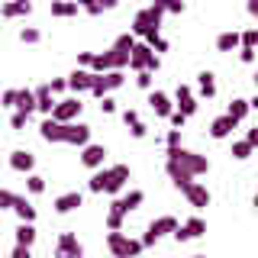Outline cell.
Returning <instances> with one entry per match:
<instances>
[{
  "label": "cell",
  "instance_id": "5bb4252c",
  "mask_svg": "<svg viewBox=\"0 0 258 258\" xmlns=\"http://www.w3.org/2000/svg\"><path fill=\"white\" fill-rule=\"evenodd\" d=\"M68 87L75 94H91V87H94V71H84V68H75L68 75Z\"/></svg>",
  "mask_w": 258,
  "mask_h": 258
},
{
  "label": "cell",
  "instance_id": "7dc6e473",
  "mask_svg": "<svg viewBox=\"0 0 258 258\" xmlns=\"http://www.w3.org/2000/svg\"><path fill=\"white\" fill-rule=\"evenodd\" d=\"M123 123H126L129 129H133L136 123H139V113H136V110H123Z\"/></svg>",
  "mask_w": 258,
  "mask_h": 258
},
{
  "label": "cell",
  "instance_id": "6f0895ef",
  "mask_svg": "<svg viewBox=\"0 0 258 258\" xmlns=\"http://www.w3.org/2000/svg\"><path fill=\"white\" fill-rule=\"evenodd\" d=\"M255 207H258V194H255Z\"/></svg>",
  "mask_w": 258,
  "mask_h": 258
},
{
  "label": "cell",
  "instance_id": "8fae6325",
  "mask_svg": "<svg viewBox=\"0 0 258 258\" xmlns=\"http://www.w3.org/2000/svg\"><path fill=\"white\" fill-rule=\"evenodd\" d=\"M84 255V245L78 242L75 232H61L58 245H55V258H81Z\"/></svg>",
  "mask_w": 258,
  "mask_h": 258
},
{
  "label": "cell",
  "instance_id": "7c38bea8",
  "mask_svg": "<svg viewBox=\"0 0 258 258\" xmlns=\"http://www.w3.org/2000/svg\"><path fill=\"white\" fill-rule=\"evenodd\" d=\"M103 158H107V149H103V145H84V149H81V165L84 168H91V171H100L103 168Z\"/></svg>",
  "mask_w": 258,
  "mask_h": 258
},
{
  "label": "cell",
  "instance_id": "b9f144b4",
  "mask_svg": "<svg viewBox=\"0 0 258 258\" xmlns=\"http://www.w3.org/2000/svg\"><path fill=\"white\" fill-rule=\"evenodd\" d=\"M136 84H139L142 91L152 94V75H149V71H139V75H136Z\"/></svg>",
  "mask_w": 258,
  "mask_h": 258
},
{
  "label": "cell",
  "instance_id": "4dcf8cb0",
  "mask_svg": "<svg viewBox=\"0 0 258 258\" xmlns=\"http://www.w3.org/2000/svg\"><path fill=\"white\" fill-rule=\"evenodd\" d=\"M145 45H149L155 55H158V52H168V39L161 36V32H152V36H145Z\"/></svg>",
  "mask_w": 258,
  "mask_h": 258
},
{
  "label": "cell",
  "instance_id": "f907efd6",
  "mask_svg": "<svg viewBox=\"0 0 258 258\" xmlns=\"http://www.w3.org/2000/svg\"><path fill=\"white\" fill-rule=\"evenodd\" d=\"M239 58L245 61V64H252L255 61V48H239Z\"/></svg>",
  "mask_w": 258,
  "mask_h": 258
},
{
  "label": "cell",
  "instance_id": "cb8c5ba5",
  "mask_svg": "<svg viewBox=\"0 0 258 258\" xmlns=\"http://www.w3.org/2000/svg\"><path fill=\"white\" fill-rule=\"evenodd\" d=\"M216 48H220V52H232V48H242V32H220V36H216Z\"/></svg>",
  "mask_w": 258,
  "mask_h": 258
},
{
  "label": "cell",
  "instance_id": "9a60e30c",
  "mask_svg": "<svg viewBox=\"0 0 258 258\" xmlns=\"http://www.w3.org/2000/svg\"><path fill=\"white\" fill-rule=\"evenodd\" d=\"M142 200H145V194H142V190H129V194H123V197L113 200L110 210H116V213H123V216H126L129 210H136V207L142 204Z\"/></svg>",
  "mask_w": 258,
  "mask_h": 258
},
{
  "label": "cell",
  "instance_id": "d6986e66",
  "mask_svg": "<svg viewBox=\"0 0 258 258\" xmlns=\"http://www.w3.org/2000/svg\"><path fill=\"white\" fill-rule=\"evenodd\" d=\"M149 103H152V110H155V116H171L174 113V103H171V97H168L165 91H152Z\"/></svg>",
  "mask_w": 258,
  "mask_h": 258
},
{
  "label": "cell",
  "instance_id": "ac0fdd59",
  "mask_svg": "<svg viewBox=\"0 0 258 258\" xmlns=\"http://www.w3.org/2000/svg\"><path fill=\"white\" fill-rule=\"evenodd\" d=\"M174 100H177V113H184V116H194V113H197V100H194V94H190L187 84L177 87Z\"/></svg>",
  "mask_w": 258,
  "mask_h": 258
},
{
  "label": "cell",
  "instance_id": "9f6ffc18",
  "mask_svg": "<svg viewBox=\"0 0 258 258\" xmlns=\"http://www.w3.org/2000/svg\"><path fill=\"white\" fill-rule=\"evenodd\" d=\"M255 87H258V71H255Z\"/></svg>",
  "mask_w": 258,
  "mask_h": 258
},
{
  "label": "cell",
  "instance_id": "1f68e13d",
  "mask_svg": "<svg viewBox=\"0 0 258 258\" xmlns=\"http://www.w3.org/2000/svg\"><path fill=\"white\" fill-rule=\"evenodd\" d=\"M81 4H52V16H78Z\"/></svg>",
  "mask_w": 258,
  "mask_h": 258
},
{
  "label": "cell",
  "instance_id": "7a4b0ae2",
  "mask_svg": "<svg viewBox=\"0 0 258 258\" xmlns=\"http://www.w3.org/2000/svg\"><path fill=\"white\" fill-rule=\"evenodd\" d=\"M168 161H165V171L168 174H187V177H197V174H207L210 171V161L197 152H187V149H168L165 152Z\"/></svg>",
  "mask_w": 258,
  "mask_h": 258
},
{
  "label": "cell",
  "instance_id": "bcb514c9",
  "mask_svg": "<svg viewBox=\"0 0 258 258\" xmlns=\"http://www.w3.org/2000/svg\"><path fill=\"white\" fill-rule=\"evenodd\" d=\"M187 10V4H181V0H171V4H165V13H184Z\"/></svg>",
  "mask_w": 258,
  "mask_h": 258
},
{
  "label": "cell",
  "instance_id": "2e32d148",
  "mask_svg": "<svg viewBox=\"0 0 258 258\" xmlns=\"http://www.w3.org/2000/svg\"><path fill=\"white\" fill-rule=\"evenodd\" d=\"M81 204H84V194L81 190L58 194V197H55V213H71V210H78Z\"/></svg>",
  "mask_w": 258,
  "mask_h": 258
},
{
  "label": "cell",
  "instance_id": "74e56055",
  "mask_svg": "<svg viewBox=\"0 0 258 258\" xmlns=\"http://www.w3.org/2000/svg\"><path fill=\"white\" fill-rule=\"evenodd\" d=\"M242 48H258V29H245V32H242Z\"/></svg>",
  "mask_w": 258,
  "mask_h": 258
},
{
  "label": "cell",
  "instance_id": "484cf974",
  "mask_svg": "<svg viewBox=\"0 0 258 258\" xmlns=\"http://www.w3.org/2000/svg\"><path fill=\"white\" fill-rule=\"evenodd\" d=\"M32 13V4L29 0H20V4H0V16H29Z\"/></svg>",
  "mask_w": 258,
  "mask_h": 258
},
{
  "label": "cell",
  "instance_id": "6da1fadb",
  "mask_svg": "<svg viewBox=\"0 0 258 258\" xmlns=\"http://www.w3.org/2000/svg\"><path fill=\"white\" fill-rule=\"evenodd\" d=\"M136 45V36L133 32H123V36H116V42L110 45V52H94V61L87 71H94V75H107V71H123L129 64V52H133Z\"/></svg>",
  "mask_w": 258,
  "mask_h": 258
},
{
  "label": "cell",
  "instance_id": "c3c4849f",
  "mask_svg": "<svg viewBox=\"0 0 258 258\" xmlns=\"http://www.w3.org/2000/svg\"><path fill=\"white\" fill-rule=\"evenodd\" d=\"M129 133H133V139H145V133H149V126H145L142 119H139V123H136L133 129H129Z\"/></svg>",
  "mask_w": 258,
  "mask_h": 258
},
{
  "label": "cell",
  "instance_id": "f35d334b",
  "mask_svg": "<svg viewBox=\"0 0 258 258\" xmlns=\"http://www.w3.org/2000/svg\"><path fill=\"white\" fill-rule=\"evenodd\" d=\"M165 145H168V149H181V129H168Z\"/></svg>",
  "mask_w": 258,
  "mask_h": 258
},
{
  "label": "cell",
  "instance_id": "f546056e",
  "mask_svg": "<svg viewBox=\"0 0 258 258\" xmlns=\"http://www.w3.org/2000/svg\"><path fill=\"white\" fill-rule=\"evenodd\" d=\"M13 210H16V216H20V223H32V220H36V207H32L26 197H16Z\"/></svg>",
  "mask_w": 258,
  "mask_h": 258
},
{
  "label": "cell",
  "instance_id": "83f0119b",
  "mask_svg": "<svg viewBox=\"0 0 258 258\" xmlns=\"http://www.w3.org/2000/svg\"><path fill=\"white\" fill-rule=\"evenodd\" d=\"M197 87H200V97H216V81H213V71H200L197 75Z\"/></svg>",
  "mask_w": 258,
  "mask_h": 258
},
{
  "label": "cell",
  "instance_id": "d590c367",
  "mask_svg": "<svg viewBox=\"0 0 258 258\" xmlns=\"http://www.w3.org/2000/svg\"><path fill=\"white\" fill-rule=\"evenodd\" d=\"M26 187H29V194H42V190H45V177L29 174V177H26Z\"/></svg>",
  "mask_w": 258,
  "mask_h": 258
},
{
  "label": "cell",
  "instance_id": "d6a6232c",
  "mask_svg": "<svg viewBox=\"0 0 258 258\" xmlns=\"http://www.w3.org/2000/svg\"><path fill=\"white\" fill-rule=\"evenodd\" d=\"M123 220H126L123 213L110 210V213H107V229H110V232H123Z\"/></svg>",
  "mask_w": 258,
  "mask_h": 258
},
{
  "label": "cell",
  "instance_id": "44dd1931",
  "mask_svg": "<svg viewBox=\"0 0 258 258\" xmlns=\"http://www.w3.org/2000/svg\"><path fill=\"white\" fill-rule=\"evenodd\" d=\"M184 197H187V200H190V207H197V210H200V207H210V190H207L200 181H194L190 187L184 190Z\"/></svg>",
  "mask_w": 258,
  "mask_h": 258
},
{
  "label": "cell",
  "instance_id": "e0dca14e",
  "mask_svg": "<svg viewBox=\"0 0 258 258\" xmlns=\"http://www.w3.org/2000/svg\"><path fill=\"white\" fill-rule=\"evenodd\" d=\"M10 168H13V171H20V174H29L32 168H36V155L26 152V149H16L13 155H10Z\"/></svg>",
  "mask_w": 258,
  "mask_h": 258
},
{
  "label": "cell",
  "instance_id": "8d00e7d4",
  "mask_svg": "<svg viewBox=\"0 0 258 258\" xmlns=\"http://www.w3.org/2000/svg\"><path fill=\"white\" fill-rule=\"evenodd\" d=\"M16 197H20V194H13V190H4V187H0V210H13Z\"/></svg>",
  "mask_w": 258,
  "mask_h": 258
},
{
  "label": "cell",
  "instance_id": "f5cc1de1",
  "mask_svg": "<svg viewBox=\"0 0 258 258\" xmlns=\"http://www.w3.org/2000/svg\"><path fill=\"white\" fill-rule=\"evenodd\" d=\"M100 110H103V113H113V110H116V103H113V100H110V97H103V103H100Z\"/></svg>",
  "mask_w": 258,
  "mask_h": 258
},
{
  "label": "cell",
  "instance_id": "9c48e42d",
  "mask_svg": "<svg viewBox=\"0 0 258 258\" xmlns=\"http://www.w3.org/2000/svg\"><path fill=\"white\" fill-rule=\"evenodd\" d=\"M123 71H107V75H94V87H91V94L94 97H107L110 91H116V87H123Z\"/></svg>",
  "mask_w": 258,
  "mask_h": 258
},
{
  "label": "cell",
  "instance_id": "7402d4cb",
  "mask_svg": "<svg viewBox=\"0 0 258 258\" xmlns=\"http://www.w3.org/2000/svg\"><path fill=\"white\" fill-rule=\"evenodd\" d=\"M232 129H236V123H232V119L223 113V116H216L213 123H210V136H213V139H226Z\"/></svg>",
  "mask_w": 258,
  "mask_h": 258
},
{
  "label": "cell",
  "instance_id": "ab89813d",
  "mask_svg": "<svg viewBox=\"0 0 258 258\" xmlns=\"http://www.w3.org/2000/svg\"><path fill=\"white\" fill-rule=\"evenodd\" d=\"M20 39H23V42H29V45H32V42H39V39H42V32H39V29H32V26H26V29L20 32Z\"/></svg>",
  "mask_w": 258,
  "mask_h": 258
},
{
  "label": "cell",
  "instance_id": "3957f363",
  "mask_svg": "<svg viewBox=\"0 0 258 258\" xmlns=\"http://www.w3.org/2000/svg\"><path fill=\"white\" fill-rule=\"evenodd\" d=\"M126 181H129V165H110V168H100V171L91 174L87 190L91 194H119Z\"/></svg>",
  "mask_w": 258,
  "mask_h": 258
},
{
  "label": "cell",
  "instance_id": "d4e9b609",
  "mask_svg": "<svg viewBox=\"0 0 258 258\" xmlns=\"http://www.w3.org/2000/svg\"><path fill=\"white\" fill-rule=\"evenodd\" d=\"M39 136H42L45 142H61V123H55L52 116H45L42 126H39Z\"/></svg>",
  "mask_w": 258,
  "mask_h": 258
},
{
  "label": "cell",
  "instance_id": "816d5d0a",
  "mask_svg": "<svg viewBox=\"0 0 258 258\" xmlns=\"http://www.w3.org/2000/svg\"><path fill=\"white\" fill-rule=\"evenodd\" d=\"M245 142L252 145V149H258V129H248V133H245Z\"/></svg>",
  "mask_w": 258,
  "mask_h": 258
},
{
  "label": "cell",
  "instance_id": "f6af8a7d",
  "mask_svg": "<svg viewBox=\"0 0 258 258\" xmlns=\"http://www.w3.org/2000/svg\"><path fill=\"white\" fill-rule=\"evenodd\" d=\"M0 103H4V107H16V87H10V91H4V97H0Z\"/></svg>",
  "mask_w": 258,
  "mask_h": 258
},
{
  "label": "cell",
  "instance_id": "603a6c76",
  "mask_svg": "<svg viewBox=\"0 0 258 258\" xmlns=\"http://www.w3.org/2000/svg\"><path fill=\"white\" fill-rule=\"evenodd\" d=\"M13 110H20V113H26V116H29V113L36 110V94H32L29 87H20V91H16V107Z\"/></svg>",
  "mask_w": 258,
  "mask_h": 258
},
{
  "label": "cell",
  "instance_id": "f1b7e54d",
  "mask_svg": "<svg viewBox=\"0 0 258 258\" xmlns=\"http://www.w3.org/2000/svg\"><path fill=\"white\" fill-rule=\"evenodd\" d=\"M32 242H36V226H32V223H20V226H16V245L32 248Z\"/></svg>",
  "mask_w": 258,
  "mask_h": 258
},
{
  "label": "cell",
  "instance_id": "52a82bcc",
  "mask_svg": "<svg viewBox=\"0 0 258 258\" xmlns=\"http://www.w3.org/2000/svg\"><path fill=\"white\" fill-rule=\"evenodd\" d=\"M177 226H181V223H177L174 216H158V220H152V223H149V229H145V236L139 239V242H142V248L155 245V242H158L161 236H168V232L174 236V229H177Z\"/></svg>",
  "mask_w": 258,
  "mask_h": 258
},
{
  "label": "cell",
  "instance_id": "681fc988",
  "mask_svg": "<svg viewBox=\"0 0 258 258\" xmlns=\"http://www.w3.org/2000/svg\"><path fill=\"white\" fill-rule=\"evenodd\" d=\"M10 258H32V252L26 245H13V252H10Z\"/></svg>",
  "mask_w": 258,
  "mask_h": 258
},
{
  "label": "cell",
  "instance_id": "277c9868",
  "mask_svg": "<svg viewBox=\"0 0 258 258\" xmlns=\"http://www.w3.org/2000/svg\"><path fill=\"white\" fill-rule=\"evenodd\" d=\"M161 16H165V4H152V7H145V10H139L133 16V26H129V32L133 36H152V32H158L161 29Z\"/></svg>",
  "mask_w": 258,
  "mask_h": 258
},
{
  "label": "cell",
  "instance_id": "4fadbf2b",
  "mask_svg": "<svg viewBox=\"0 0 258 258\" xmlns=\"http://www.w3.org/2000/svg\"><path fill=\"white\" fill-rule=\"evenodd\" d=\"M204 232H207V223L200 220V216H190L184 226H177V229H174V239L177 242H187V239H200Z\"/></svg>",
  "mask_w": 258,
  "mask_h": 258
},
{
  "label": "cell",
  "instance_id": "8992f818",
  "mask_svg": "<svg viewBox=\"0 0 258 258\" xmlns=\"http://www.w3.org/2000/svg\"><path fill=\"white\" fill-rule=\"evenodd\" d=\"M107 248L116 258H136V255H142V242L139 239H129L126 232H107Z\"/></svg>",
  "mask_w": 258,
  "mask_h": 258
},
{
  "label": "cell",
  "instance_id": "ba28073f",
  "mask_svg": "<svg viewBox=\"0 0 258 258\" xmlns=\"http://www.w3.org/2000/svg\"><path fill=\"white\" fill-rule=\"evenodd\" d=\"M81 110H84V103H81L78 97H68V100H58V103H55L52 119H55V123H61V126H68V123H75V119H78Z\"/></svg>",
  "mask_w": 258,
  "mask_h": 258
},
{
  "label": "cell",
  "instance_id": "e575fe53",
  "mask_svg": "<svg viewBox=\"0 0 258 258\" xmlns=\"http://www.w3.org/2000/svg\"><path fill=\"white\" fill-rule=\"evenodd\" d=\"M113 7H116V4H113V0H103V4H81V10H87V13H103V10H113Z\"/></svg>",
  "mask_w": 258,
  "mask_h": 258
},
{
  "label": "cell",
  "instance_id": "ffe728a7",
  "mask_svg": "<svg viewBox=\"0 0 258 258\" xmlns=\"http://www.w3.org/2000/svg\"><path fill=\"white\" fill-rule=\"evenodd\" d=\"M32 94H36V110H39V113H45V116H52V110H55V103H58V100L52 97L48 84H39Z\"/></svg>",
  "mask_w": 258,
  "mask_h": 258
},
{
  "label": "cell",
  "instance_id": "30bf717a",
  "mask_svg": "<svg viewBox=\"0 0 258 258\" xmlns=\"http://www.w3.org/2000/svg\"><path fill=\"white\" fill-rule=\"evenodd\" d=\"M61 142H64V145H78V149L91 145V126H84V123H68V126H61Z\"/></svg>",
  "mask_w": 258,
  "mask_h": 258
},
{
  "label": "cell",
  "instance_id": "7bdbcfd3",
  "mask_svg": "<svg viewBox=\"0 0 258 258\" xmlns=\"http://www.w3.org/2000/svg\"><path fill=\"white\" fill-rule=\"evenodd\" d=\"M26 123H29V116H26V113L13 110V116H10V126H13V129H23V126H26Z\"/></svg>",
  "mask_w": 258,
  "mask_h": 258
},
{
  "label": "cell",
  "instance_id": "ee69618b",
  "mask_svg": "<svg viewBox=\"0 0 258 258\" xmlns=\"http://www.w3.org/2000/svg\"><path fill=\"white\" fill-rule=\"evenodd\" d=\"M168 123H171L174 129H184V123H187V116H184V113H177V110H174L171 116H168Z\"/></svg>",
  "mask_w": 258,
  "mask_h": 258
},
{
  "label": "cell",
  "instance_id": "db71d44e",
  "mask_svg": "<svg viewBox=\"0 0 258 258\" xmlns=\"http://www.w3.org/2000/svg\"><path fill=\"white\" fill-rule=\"evenodd\" d=\"M248 13H252L255 20H258V0H248Z\"/></svg>",
  "mask_w": 258,
  "mask_h": 258
},
{
  "label": "cell",
  "instance_id": "836d02e7",
  "mask_svg": "<svg viewBox=\"0 0 258 258\" xmlns=\"http://www.w3.org/2000/svg\"><path fill=\"white\" fill-rule=\"evenodd\" d=\"M248 155H252V145H248L245 139H242V142H232V158H239V161H245Z\"/></svg>",
  "mask_w": 258,
  "mask_h": 258
},
{
  "label": "cell",
  "instance_id": "5b68a950",
  "mask_svg": "<svg viewBox=\"0 0 258 258\" xmlns=\"http://www.w3.org/2000/svg\"><path fill=\"white\" fill-rule=\"evenodd\" d=\"M129 68L139 75V71H149V75H155V71L161 68V58L155 52H152L145 42H136L133 45V52H129Z\"/></svg>",
  "mask_w": 258,
  "mask_h": 258
},
{
  "label": "cell",
  "instance_id": "4316f807",
  "mask_svg": "<svg viewBox=\"0 0 258 258\" xmlns=\"http://www.w3.org/2000/svg\"><path fill=\"white\" fill-rule=\"evenodd\" d=\"M226 116H229L232 119V123H242V119H245L248 116V100H242V97H236V100H232L229 103V110H226Z\"/></svg>",
  "mask_w": 258,
  "mask_h": 258
},
{
  "label": "cell",
  "instance_id": "11a10c76",
  "mask_svg": "<svg viewBox=\"0 0 258 258\" xmlns=\"http://www.w3.org/2000/svg\"><path fill=\"white\" fill-rule=\"evenodd\" d=\"M248 110H258V94L252 97V100H248Z\"/></svg>",
  "mask_w": 258,
  "mask_h": 258
},
{
  "label": "cell",
  "instance_id": "60d3db41",
  "mask_svg": "<svg viewBox=\"0 0 258 258\" xmlns=\"http://www.w3.org/2000/svg\"><path fill=\"white\" fill-rule=\"evenodd\" d=\"M64 87H68V78H52V81H48V91H52V97L61 94Z\"/></svg>",
  "mask_w": 258,
  "mask_h": 258
}]
</instances>
